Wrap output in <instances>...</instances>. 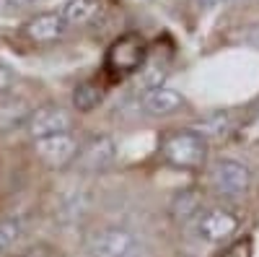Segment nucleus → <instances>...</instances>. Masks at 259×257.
Wrapping results in <instances>:
<instances>
[{
  "label": "nucleus",
  "mask_w": 259,
  "mask_h": 257,
  "mask_svg": "<svg viewBox=\"0 0 259 257\" xmlns=\"http://www.w3.org/2000/svg\"><path fill=\"white\" fill-rule=\"evenodd\" d=\"M161 154L168 164L182 166V169H200L207 159V143L192 133L189 127L187 130H174L166 133L161 140Z\"/></svg>",
  "instance_id": "nucleus-1"
},
{
  "label": "nucleus",
  "mask_w": 259,
  "mask_h": 257,
  "mask_svg": "<svg viewBox=\"0 0 259 257\" xmlns=\"http://www.w3.org/2000/svg\"><path fill=\"white\" fill-rule=\"evenodd\" d=\"M89 257H140V242L130 229L104 226L96 229L85 242Z\"/></svg>",
  "instance_id": "nucleus-2"
},
{
  "label": "nucleus",
  "mask_w": 259,
  "mask_h": 257,
  "mask_svg": "<svg viewBox=\"0 0 259 257\" xmlns=\"http://www.w3.org/2000/svg\"><path fill=\"white\" fill-rule=\"evenodd\" d=\"M145 57H148L145 42L138 34H124L109 47V52H106V68H109V73L117 76V78L133 76L145 65Z\"/></svg>",
  "instance_id": "nucleus-3"
},
{
  "label": "nucleus",
  "mask_w": 259,
  "mask_h": 257,
  "mask_svg": "<svg viewBox=\"0 0 259 257\" xmlns=\"http://www.w3.org/2000/svg\"><path fill=\"white\" fill-rule=\"evenodd\" d=\"M239 229H241V218H239V213L231 210V208L215 205V208L200 210L197 216H194V231L210 244L231 239Z\"/></svg>",
  "instance_id": "nucleus-4"
},
{
  "label": "nucleus",
  "mask_w": 259,
  "mask_h": 257,
  "mask_svg": "<svg viewBox=\"0 0 259 257\" xmlns=\"http://www.w3.org/2000/svg\"><path fill=\"white\" fill-rule=\"evenodd\" d=\"M249 182H251L249 166L236 159H221L210 169V185L223 198H244L249 192Z\"/></svg>",
  "instance_id": "nucleus-5"
},
{
  "label": "nucleus",
  "mask_w": 259,
  "mask_h": 257,
  "mask_svg": "<svg viewBox=\"0 0 259 257\" xmlns=\"http://www.w3.org/2000/svg\"><path fill=\"white\" fill-rule=\"evenodd\" d=\"M70 127H73V115L57 104H47V106H39V109L31 112V117L26 122V133L34 140H39V138L70 133Z\"/></svg>",
  "instance_id": "nucleus-6"
},
{
  "label": "nucleus",
  "mask_w": 259,
  "mask_h": 257,
  "mask_svg": "<svg viewBox=\"0 0 259 257\" xmlns=\"http://www.w3.org/2000/svg\"><path fill=\"white\" fill-rule=\"evenodd\" d=\"M34 151L41 159V164H47L52 169H62L78 159L80 145L70 133H62V135H50V138L34 140Z\"/></svg>",
  "instance_id": "nucleus-7"
},
{
  "label": "nucleus",
  "mask_w": 259,
  "mask_h": 257,
  "mask_svg": "<svg viewBox=\"0 0 259 257\" xmlns=\"http://www.w3.org/2000/svg\"><path fill=\"white\" fill-rule=\"evenodd\" d=\"M114 156H117V143L109 135H94L80 148L78 164H80L83 171H89V174H99V171H106L112 166Z\"/></svg>",
  "instance_id": "nucleus-8"
},
{
  "label": "nucleus",
  "mask_w": 259,
  "mask_h": 257,
  "mask_svg": "<svg viewBox=\"0 0 259 257\" xmlns=\"http://www.w3.org/2000/svg\"><path fill=\"white\" fill-rule=\"evenodd\" d=\"M184 96L177 89H168V86H156L140 96V109L150 117H168L177 115L179 109H184Z\"/></svg>",
  "instance_id": "nucleus-9"
},
{
  "label": "nucleus",
  "mask_w": 259,
  "mask_h": 257,
  "mask_svg": "<svg viewBox=\"0 0 259 257\" xmlns=\"http://www.w3.org/2000/svg\"><path fill=\"white\" fill-rule=\"evenodd\" d=\"M68 24L60 11H45V13H36L31 16L26 24H24V34L31 39V42H39V45H47V42H57Z\"/></svg>",
  "instance_id": "nucleus-10"
},
{
  "label": "nucleus",
  "mask_w": 259,
  "mask_h": 257,
  "mask_svg": "<svg viewBox=\"0 0 259 257\" xmlns=\"http://www.w3.org/2000/svg\"><path fill=\"white\" fill-rule=\"evenodd\" d=\"M189 130L197 133L205 143H207V140H223V138H228L231 130H233V117H231L228 112H212V115H207V117H200L197 122H192Z\"/></svg>",
  "instance_id": "nucleus-11"
},
{
  "label": "nucleus",
  "mask_w": 259,
  "mask_h": 257,
  "mask_svg": "<svg viewBox=\"0 0 259 257\" xmlns=\"http://www.w3.org/2000/svg\"><path fill=\"white\" fill-rule=\"evenodd\" d=\"M31 117L26 99H6L0 104V135H8L18 127H24Z\"/></svg>",
  "instance_id": "nucleus-12"
},
{
  "label": "nucleus",
  "mask_w": 259,
  "mask_h": 257,
  "mask_svg": "<svg viewBox=\"0 0 259 257\" xmlns=\"http://www.w3.org/2000/svg\"><path fill=\"white\" fill-rule=\"evenodd\" d=\"M60 13L68 26H89L101 13V0H68Z\"/></svg>",
  "instance_id": "nucleus-13"
},
{
  "label": "nucleus",
  "mask_w": 259,
  "mask_h": 257,
  "mask_svg": "<svg viewBox=\"0 0 259 257\" xmlns=\"http://www.w3.org/2000/svg\"><path fill=\"white\" fill-rule=\"evenodd\" d=\"M104 101V89L96 81H83L75 86L73 91V106L78 112H94L96 106Z\"/></svg>",
  "instance_id": "nucleus-14"
},
{
  "label": "nucleus",
  "mask_w": 259,
  "mask_h": 257,
  "mask_svg": "<svg viewBox=\"0 0 259 257\" xmlns=\"http://www.w3.org/2000/svg\"><path fill=\"white\" fill-rule=\"evenodd\" d=\"M200 192H179L171 203V213H174L177 218H194L200 213Z\"/></svg>",
  "instance_id": "nucleus-15"
},
{
  "label": "nucleus",
  "mask_w": 259,
  "mask_h": 257,
  "mask_svg": "<svg viewBox=\"0 0 259 257\" xmlns=\"http://www.w3.org/2000/svg\"><path fill=\"white\" fill-rule=\"evenodd\" d=\"M24 234V221L16 216H6L0 218V252H8Z\"/></svg>",
  "instance_id": "nucleus-16"
},
{
  "label": "nucleus",
  "mask_w": 259,
  "mask_h": 257,
  "mask_svg": "<svg viewBox=\"0 0 259 257\" xmlns=\"http://www.w3.org/2000/svg\"><path fill=\"white\" fill-rule=\"evenodd\" d=\"M13 83H16L13 70L6 65V62H0V96H6V94L13 89Z\"/></svg>",
  "instance_id": "nucleus-17"
},
{
  "label": "nucleus",
  "mask_w": 259,
  "mask_h": 257,
  "mask_svg": "<svg viewBox=\"0 0 259 257\" xmlns=\"http://www.w3.org/2000/svg\"><path fill=\"white\" fill-rule=\"evenodd\" d=\"M221 257H249V242H239V244H233L231 249H226Z\"/></svg>",
  "instance_id": "nucleus-18"
},
{
  "label": "nucleus",
  "mask_w": 259,
  "mask_h": 257,
  "mask_svg": "<svg viewBox=\"0 0 259 257\" xmlns=\"http://www.w3.org/2000/svg\"><path fill=\"white\" fill-rule=\"evenodd\" d=\"M6 3H8V8L18 11V8H31V6H36L39 0H6Z\"/></svg>",
  "instance_id": "nucleus-19"
},
{
  "label": "nucleus",
  "mask_w": 259,
  "mask_h": 257,
  "mask_svg": "<svg viewBox=\"0 0 259 257\" xmlns=\"http://www.w3.org/2000/svg\"><path fill=\"white\" fill-rule=\"evenodd\" d=\"M221 3H228V0H200L202 8H215V6H221Z\"/></svg>",
  "instance_id": "nucleus-20"
},
{
  "label": "nucleus",
  "mask_w": 259,
  "mask_h": 257,
  "mask_svg": "<svg viewBox=\"0 0 259 257\" xmlns=\"http://www.w3.org/2000/svg\"><path fill=\"white\" fill-rule=\"evenodd\" d=\"M182 257H189V254H182Z\"/></svg>",
  "instance_id": "nucleus-21"
}]
</instances>
